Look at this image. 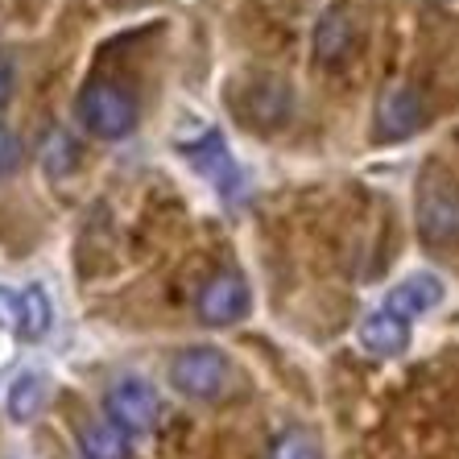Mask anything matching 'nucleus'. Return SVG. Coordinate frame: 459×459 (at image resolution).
Wrapping results in <instances>:
<instances>
[{"label": "nucleus", "instance_id": "nucleus-10", "mask_svg": "<svg viewBox=\"0 0 459 459\" xmlns=\"http://www.w3.org/2000/svg\"><path fill=\"white\" fill-rule=\"evenodd\" d=\"M46 397H50V377L46 373H17L9 385V394H4V410H9L13 422H33V418L42 414Z\"/></svg>", "mask_w": 459, "mask_h": 459}, {"label": "nucleus", "instance_id": "nucleus-15", "mask_svg": "<svg viewBox=\"0 0 459 459\" xmlns=\"http://www.w3.org/2000/svg\"><path fill=\"white\" fill-rule=\"evenodd\" d=\"M42 161H46V170L54 174V178H63L66 170H71V166H75V153H79V145L71 137H66V133H50V137H46V145H42Z\"/></svg>", "mask_w": 459, "mask_h": 459}, {"label": "nucleus", "instance_id": "nucleus-9", "mask_svg": "<svg viewBox=\"0 0 459 459\" xmlns=\"http://www.w3.org/2000/svg\"><path fill=\"white\" fill-rule=\"evenodd\" d=\"M356 340H360L364 352L373 356H402L410 348V323L397 319V315H389V310H368L360 319V327H356Z\"/></svg>", "mask_w": 459, "mask_h": 459}, {"label": "nucleus", "instance_id": "nucleus-2", "mask_svg": "<svg viewBox=\"0 0 459 459\" xmlns=\"http://www.w3.org/2000/svg\"><path fill=\"white\" fill-rule=\"evenodd\" d=\"M414 215L427 245H459V182L443 170H427L414 191Z\"/></svg>", "mask_w": 459, "mask_h": 459}, {"label": "nucleus", "instance_id": "nucleus-4", "mask_svg": "<svg viewBox=\"0 0 459 459\" xmlns=\"http://www.w3.org/2000/svg\"><path fill=\"white\" fill-rule=\"evenodd\" d=\"M199 323L207 327H228V323H240L253 310V290L240 273L232 269H220L215 278H207V286L199 290Z\"/></svg>", "mask_w": 459, "mask_h": 459}, {"label": "nucleus", "instance_id": "nucleus-7", "mask_svg": "<svg viewBox=\"0 0 459 459\" xmlns=\"http://www.w3.org/2000/svg\"><path fill=\"white\" fill-rule=\"evenodd\" d=\"M182 153H186V161H191L195 170L204 174L224 199L240 195V166H236V158L228 153V141L220 137L215 128H207L199 141H182Z\"/></svg>", "mask_w": 459, "mask_h": 459}, {"label": "nucleus", "instance_id": "nucleus-11", "mask_svg": "<svg viewBox=\"0 0 459 459\" xmlns=\"http://www.w3.org/2000/svg\"><path fill=\"white\" fill-rule=\"evenodd\" d=\"M352 46V17L343 4H332V9L319 17V30H315V58L319 63H335L343 58Z\"/></svg>", "mask_w": 459, "mask_h": 459}, {"label": "nucleus", "instance_id": "nucleus-13", "mask_svg": "<svg viewBox=\"0 0 459 459\" xmlns=\"http://www.w3.org/2000/svg\"><path fill=\"white\" fill-rule=\"evenodd\" d=\"M79 455L83 459H128V438L112 422H91L79 435Z\"/></svg>", "mask_w": 459, "mask_h": 459}, {"label": "nucleus", "instance_id": "nucleus-17", "mask_svg": "<svg viewBox=\"0 0 459 459\" xmlns=\"http://www.w3.org/2000/svg\"><path fill=\"white\" fill-rule=\"evenodd\" d=\"M0 327L4 332H22V290L0 286Z\"/></svg>", "mask_w": 459, "mask_h": 459}, {"label": "nucleus", "instance_id": "nucleus-14", "mask_svg": "<svg viewBox=\"0 0 459 459\" xmlns=\"http://www.w3.org/2000/svg\"><path fill=\"white\" fill-rule=\"evenodd\" d=\"M265 459H323V451H319V438L310 435V430L290 427V430H281V435L269 443Z\"/></svg>", "mask_w": 459, "mask_h": 459}, {"label": "nucleus", "instance_id": "nucleus-1", "mask_svg": "<svg viewBox=\"0 0 459 459\" xmlns=\"http://www.w3.org/2000/svg\"><path fill=\"white\" fill-rule=\"evenodd\" d=\"M79 125L100 141H125L137 128V104L120 83L112 79H91L87 87H79L75 100Z\"/></svg>", "mask_w": 459, "mask_h": 459}, {"label": "nucleus", "instance_id": "nucleus-3", "mask_svg": "<svg viewBox=\"0 0 459 459\" xmlns=\"http://www.w3.org/2000/svg\"><path fill=\"white\" fill-rule=\"evenodd\" d=\"M170 385L191 402H220L236 385V368L220 348H182L170 360Z\"/></svg>", "mask_w": 459, "mask_h": 459}, {"label": "nucleus", "instance_id": "nucleus-6", "mask_svg": "<svg viewBox=\"0 0 459 459\" xmlns=\"http://www.w3.org/2000/svg\"><path fill=\"white\" fill-rule=\"evenodd\" d=\"M427 125V108L410 83H389L377 100V137L381 141H410Z\"/></svg>", "mask_w": 459, "mask_h": 459}, {"label": "nucleus", "instance_id": "nucleus-5", "mask_svg": "<svg viewBox=\"0 0 459 459\" xmlns=\"http://www.w3.org/2000/svg\"><path fill=\"white\" fill-rule=\"evenodd\" d=\"M104 410L112 418V427L125 430V435H145L158 422V394L141 377H125L108 389Z\"/></svg>", "mask_w": 459, "mask_h": 459}, {"label": "nucleus", "instance_id": "nucleus-12", "mask_svg": "<svg viewBox=\"0 0 459 459\" xmlns=\"http://www.w3.org/2000/svg\"><path fill=\"white\" fill-rule=\"evenodd\" d=\"M54 327V307H50V294H46V286H38V281H30V286L22 290V340L38 343L46 340Z\"/></svg>", "mask_w": 459, "mask_h": 459}, {"label": "nucleus", "instance_id": "nucleus-8", "mask_svg": "<svg viewBox=\"0 0 459 459\" xmlns=\"http://www.w3.org/2000/svg\"><path fill=\"white\" fill-rule=\"evenodd\" d=\"M443 299H447V286H443V278H435V273H410V278H402L394 290H389L385 310L410 323V319H418V315L435 310Z\"/></svg>", "mask_w": 459, "mask_h": 459}, {"label": "nucleus", "instance_id": "nucleus-16", "mask_svg": "<svg viewBox=\"0 0 459 459\" xmlns=\"http://www.w3.org/2000/svg\"><path fill=\"white\" fill-rule=\"evenodd\" d=\"M25 161V150H22V137L13 133V128L0 125V178H9V174L22 170Z\"/></svg>", "mask_w": 459, "mask_h": 459}]
</instances>
